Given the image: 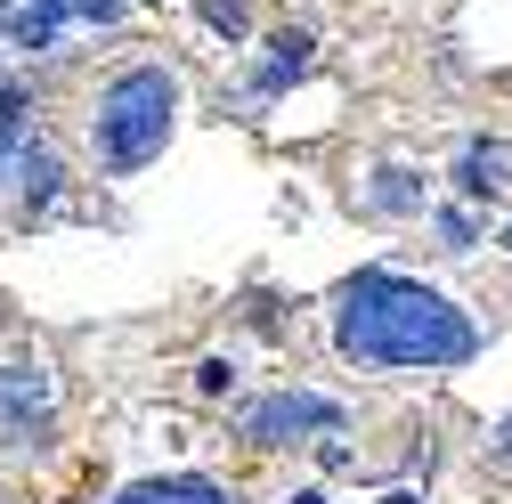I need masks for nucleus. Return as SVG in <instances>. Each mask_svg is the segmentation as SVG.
Listing matches in <instances>:
<instances>
[{"label": "nucleus", "mask_w": 512, "mask_h": 504, "mask_svg": "<svg viewBox=\"0 0 512 504\" xmlns=\"http://www.w3.org/2000/svg\"><path fill=\"white\" fill-rule=\"evenodd\" d=\"M334 342L366 366H472L480 358V326L464 309L415 277H391V269H366L342 285Z\"/></svg>", "instance_id": "obj_1"}, {"label": "nucleus", "mask_w": 512, "mask_h": 504, "mask_svg": "<svg viewBox=\"0 0 512 504\" xmlns=\"http://www.w3.org/2000/svg\"><path fill=\"white\" fill-rule=\"evenodd\" d=\"M171 114H179V82L163 66H131V74H114L98 90V163L114 179H131L163 155L171 139Z\"/></svg>", "instance_id": "obj_2"}, {"label": "nucleus", "mask_w": 512, "mask_h": 504, "mask_svg": "<svg viewBox=\"0 0 512 504\" xmlns=\"http://www.w3.org/2000/svg\"><path fill=\"white\" fill-rule=\"evenodd\" d=\"M350 415L342 399H317V391H277V399H252L244 407V439L261 448H293V439H334Z\"/></svg>", "instance_id": "obj_3"}, {"label": "nucleus", "mask_w": 512, "mask_h": 504, "mask_svg": "<svg viewBox=\"0 0 512 504\" xmlns=\"http://www.w3.org/2000/svg\"><path fill=\"white\" fill-rule=\"evenodd\" d=\"M33 431H49V374L41 366H0V439L25 448Z\"/></svg>", "instance_id": "obj_4"}, {"label": "nucleus", "mask_w": 512, "mask_h": 504, "mask_svg": "<svg viewBox=\"0 0 512 504\" xmlns=\"http://www.w3.org/2000/svg\"><path fill=\"white\" fill-rule=\"evenodd\" d=\"M456 187H464L472 204L504 196V187H512V147H496V139H472V147L456 155Z\"/></svg>", "instance_id": "obj_5"}, {"label": "nucleus", "mask_w": 512, "mask_h": 504, "mask_svg": "<svg viewBox=\"0 0 512 504\" xmlns=\"http://www.w3.org/2000/svg\"><path fill=\"white\" fill-rule=\"evenodd\" d=\"M114 504H236V496L212 488V480H147V488H131V496H114Z\"/></svg>", "instance_id": "obj_6"}, {"label": "nucleus", "mask_w": 512, "mask_h": 504, "mask_svg": "<svg viewBox=\"0 0 512 504\" xmlns=\"http://www.w3.org/2000/svg\"><path fill=\"white\" fill-rule=\"evenodd\" d=\"M66 17H74V0H33V9H17V49H49L57 33H66Z\"/></svg>", "instance_id": "obj_7"}, {"label": "nucleus", "mask_w": 512, "mask_h": 504, "mask_svg": "<svg viewBox=\"0 0 512 504\" xmlns=\"http://www.w3.org/2000/svg\"><path fill=\"white\" fill-rule=\"evenodd\" d=\"M17 179H25V212H41V204H57V179H66V171H57L49 147H25L17 155Z\"/></svg>", "instance_id": "obj_8"}, {"label": "nucleus", "mask_w": 512, "mask_h": 504, "mask_svg": "<svg viewBox=\"0 0 512 504\" xmlns=\"http://www.w3.org/2000/svg\"><path fill=\"white\" fill-rule=\"evenodd\" d=\"M269 49H277V57L261 66V90H285V82H301V74H309V41H301V33H277Z\"/></svg>", "instance_id": "obj_9"}, {"label": "nucleus", "mask_w": 512, "mask_h": 504, "mask_svg": "<svg viewBox=\"0 0 512 504\" xmlns=\"http://www.w3.org/2000/svg\"><path fill=\"white\" fill-rule=\"evenodd\" d=\"M25 114H33V106H25L17 90H0V171H9V163L33 147V139H25Z\"/></svg>", "instance_id": "obj_10"}, {"label": "nucleus", "mask_w": 512, "mask_h": 504, "mask_svg": "<svg viewBox=\"0 0 512 504\" xmlns=\"http://www.w3.org/2000/svg\"><path fill=\"white\" fill-rule=\"evenodd\" d=\"M374 204H382V212H415V204H423V187H415L407 171H382V179H374Z\"/></svg>", "instance_id": "obj_11"}, {"label": "nucleus", "mask_w": 512, "mask_h": 504, "mask_svg": "<svg viewBox=\"0 0 512 504\" xmlns=\"http://www.w3.org/2000/svg\"><path fill=\"white\" fill-rule=\"evenodd\" d=\"M204 25L236 41V33H244V0H204Z\"/></svg>", "instance_id": "obj_12"}, {"label": "nucleus", "mask_w": 512, "mask_h": 504, "mask_svg": "<svg viewBox=\"0 0 512 504\" xmlns=\"http://www.w3.org/2000/svg\"><path fill=\"white\" fill-rule=\"evenodd\" d=\"M228 383H236V374H228V358H204V366H196V391H204V399H220Z\"/></svg>", "instance_id": "obj_13"}, {"label": "nucleus", "mask_w": 512, "mask_h": 504, "mask_svg": "<svg viewBox=\"0 0 512 504\" xmlns=\"http://www.w3.org/2000/svg\"><path fill=\"white\" fill-rule=\"evenodd\" d=\"M488 448H496V464H512V415L496 423V439H488Z\"/></svg>", "instance_id": "obj_14"}, {"label": "nucleus", "mask_w": 512, "mask_h": 504, "mask_svg": "<svg viewBox=\"0 0 512 504\" xmlns=\"http://www.w3.org/2000/svg\"><path fill=\"white\" fill-rule=\"evenodd\" d=\"M293 504H326V496H317V488H309V496H293Z\"/></svg>", "instance_id": "obj_15"}, {"label": "nucleus", "mask_w": 512, "mask_h": 504, "mask_svg": "<svg viewBox=\"0 0 512 504\" xmlns=\"http://www.w3.org/2000/svg\"><path fill=\"white\" fill-rule=\"evenodd\" d=\"M504 244H512V236H504Z\"/></svg>", "instance_id": "obj_16"}]
</instances>
